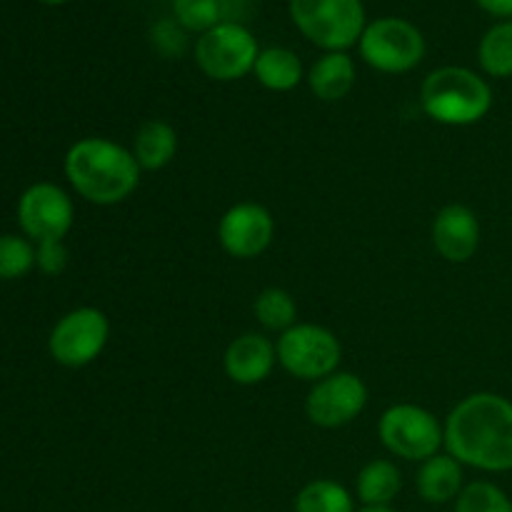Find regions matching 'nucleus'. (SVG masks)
<instances>
[{
  "label": "nucleus",
  "mask_w": 512,
  "mask_h": 512,
  "mask_svg": "<svg viewBox=\"0 0 512 512\" xmlns=\"http://www.w3.org/2000/svg\"><path fill=\"white\" fill-rule=\"evenodd\" d=\"M445 448L460 465L483 473L512 470V403L498 393L460 400L445 420Z\"/></svg>",
  "instance_id": "nucleus-1"
},
{
  "label": "nucleus",
  "mask_w": 512,
  "mask_h": 512,
  "mask_svg": "<svg viewBox=\"0 0 512 512\" xmlns=\"http://www.w3.org/2000/svg\"><path fill=\"white\" fill-rule=\"evenodd\" d=\"M70 188L93 205H118L138 190L140 165L128 148L110 138H80L63 160Z\"/></svg>",
  "instance_id": "nucleus-2"
},
{
  "label": "nucleus",
  "mask_w": 512,
  "mask_h": 512,
  "mask_svg": "<svg viewBox=\"0 0 512 512\" xmlns=\"http://www.w3.org/2000/svg\"><path fill=\"white\" fill-rule=\"evenodd\" d=\"M420 105L435 123L465 128V125L480 123L490 113L493 88L475 70L445 65L423 80Z\"/></svg>",
  "instance_id": "nucleus-3"
},
{
  "label": "nucleus",
  "mask_w": 512,
  "mask_h": 512,
  "mask_svg": "<svg viewBox=\"0 0 512 512\" xmlns=\"http://www.w3.org/2000/svg\"><path fill=\"white\" fill-rule=\"evenodd\" d=\"M288 10L295 28L325 53H348L368 25L363 0H290Z\"/></svg>",
  "instance_id": "nucleus-4"
},
{
  "label": "nucleus",
  "mask_w": 512,
  "mask_h": 512,
  "mask_svg": "<svg viewBox=\"0 0 512 512\" xmlns=\"http://www.w3.org/2000/svg\"><path fill=\"white\" fill-rule=\"evenodd\" d=\"M378 438L395 458L425 463L445 445V425L423 405L398 403L380 415Z\"/></svg>",
  "instance_id": "nucleus-5"
},
{
  "label": "nucleus",
  "mask_w": 512,
  "mask_h": 512,
  "mask_svg": "<svg viewBox=\"0 0 512 512\" xmlns=\"http://www.w3.org/2000/svg\"><path fill=\"white\" fill-rule=\"evenodd\" d=\"M275 350H278L280 368L308 383H318L338 373L343 360V345L338 335L315 323H295L293 328L280 333Z\"/></svg>",
  "instance_id": "nucleus-6"
},
{
  "label": "nucleus",
  "mask_w": 512,
  "mask_h": 512,
  "mask_svg": "<svg viewBox=\"0 0 512 512\" xmlns=\"http://www.w3.org/2000/svg\"><path fill=\"white\" fill-rule=\"evenodd\" d=\"M360 58L378 73L398 75L418 68L425 58V38L405 18H378L360 35Z\"/></svg>",
  "instance_id": "nucleus-7"
},
{
  "label": "nucleus",
  "mask_w": 512,
  "mask_h": 512,
  "mask_svg": "<svg viewBox=\"0 0 512 512\" xmlns=\"http://www.w3.org/2000/svg\"><path fill=\"white\" fill-rule=\"evenodd\" d=\"M258 55L255 35L235 20H223L195 43V63L203 75L218 83H233L253 73Z\"/></svg>",
  "instance_id": "nucleus-8"
},
{
  "label": "nucleus",
  "mask_w": 512,
  "mask_h": 512,
  "mask_svg": "<svg viewBox=\"0 0 512 512\" xmlns=\"http://www.w3.org/2000/svg\"><path fill=\"white\" fill-rule=\"evenodd\" d=\"M110 338V320L103 310L75 308L53 325L48 335V353L63 368H85L95 363Z\"/></svg>",
  "instance_id": "nucleus-9"
},
{
  "label": "nucleus",
  "mask_w": 512,
  "mask_h": 512,
  "mask_svg": "<svg viewBox=\"0 0 512 512\" xmlns=\"http://www.w3.org/2000/svg\"><path fill=\"white\" fill-rule=\"evenodd\" d=\"M20 233L28 240L48 243V240H63L75 223L73 198L55 183H33L20 193L18 208Z\"/></svg>",
  "instance_id": "nucleus-10"
},
{
  "label": "nucleus",
  "mask_w": 512,
  "mask_h": 512,
  "mask_svg": "<svg viewBox=\"0 0 512 512\" xmlns=\"http://www.w3.org/2000/svg\"><path fill=\"white\" fill-rule=\"evenodd\" d=\"M368 405V385L355 373H338L318 380L305 398V415L313 425L325 430L345 428Z\"/></svg>",
  "instance_id": "nucleus-11"
},
{
  "label": "nucleus",
  "mask_w": 512,
  "mask_h": 512,
  "mask_svg": "<svg viewBox=\"0 0 512 512\" xmlns=\"http://www.w3.org/2000/svg\"><path fill=\"white\" fill-rule=\"evenodd\" d=\"M275 220L260 203H235L218 223V243L230 258L253 260L270 248Z\"/></svg>",
  "instance_id": "nucleus-12"
},
{
  "label": "nucleus",
  "mask_w": 512,
  "mask_h": 512,
  "mask_svg": "<svg viewBox=\"0 0 512 512\" xmlns=\"http://www.w3.org/2000/svg\"><path fill=\"white\" fill-rule=\"evenodd\" d=\"M433 248L448 263H468L480 248V220L473 208L463 203H450L440 208L430 228Z\"/></svg>",
  "instance_id": "nucleus-13"
},
{
  "label": "nucleus",
  "mask_w": 512,
  "mask_h": 512,
  "mask_svg": "<svg viewBox=\"0 0 512 512\" xmlns=\"http://www.w3.org/2000/svg\"><path fill=\"white\" fill-rule=\"evenodd\" d=\"M278 350L270 338L260 333H243L225 348L223 370L235 385H258L270 378Z\"/></svg>",
  "instance_id": "nucleus-14"
},
{
  "label": "nucleus",
  "mask_w": 512,
  "mask_h": 512,
  "mask_svg": "<svg viewBox=\"0 0 512 512\" xmlns=\"http://www.w3.org/2000/svg\"><path fill=\"white\" fill-rule=\"evenodd\" d=\"M418 495L430 505H445L458 500L463 493V465L450 453H438L430 460L420 463L418 478H415Z\"/></svg>",
  "instance_id": "nucleus-15"
},
{
  "label": "nucleus",
  "mask_w": 512,
  "mask_h": 512,
  "mask_svg": "<svg viewBox=\"0 0 512 512\" xmlns=\"http://www.w3.org/2000/svg\"><path fill=\"white\" fill-rule=\"evenodd\" d=\"M358 70L348 53H325L308 70V88L323 103H338L355 88Z\"/></svg>",
  "instance_id": "nucleus-16"
},
{
  "label": "nucleus",
  "mask_w": 512,
  "mask_h": 512,
  "mask_svg": "<svg viewBox=\"0 0 512 512\" xmlns=\"http://www.w3.org/2000/svg\"><path fill=\"white\" fill-rule=\"evenodd\" d=\"M178 130L168 120H145L133 135V158L140 170H163L178 155Z\"/></svg>",
  "instance_id": "nucleus-17"
},
{
  "label": "nucleus",
  "mask_w": 512,
  "mask_h": 512,
  "mask_svg": "<svg viewBox=\"0 0 512 512\" xmlns=\"http://www.w3.org/2000/svg\"><path fill=\"white\" fill-rule=\"evenodd\" d=\"M403 488L400 468L388 458H375L360 468L355 478V493L363 508H390Z\"/></svg>",
  "instance_id": "nucleus-18"
},
{
  "label": "nucleus",
  "mask_w": 512,
  "mask_h": 512,
  "mask_svg": "<svg viewBox=\"0 0 512 512\" xmlns=\"http://www.w3.org/2000/svg\"><path fill=\"white\" fill-rule=\"evenodd\" d=\"M253 75L263 88L273 90V93H290L303 80V63H300L298 53H293L290 48L273 45V48L260 50Z\"/></svg>",
  "instance_id": "nucleus-19"
},
{
  "label": "nucleus",
  "mask_w": 512,
  "mask_h": 512,
  "mask_svg": "<svg viewBox=\"0 0 512 512\" xmlns=\"http://www.w3.org/2000/svg\"><path fill=\"white\" fill-rule=\"evenodd\" d=\"M295 512H355V498L345 485L320 478L300 490Z\"/></svg>",
  "instance_id": "nucleus-20"
},
{
  "label": "nucleus",
  "mask_w": 512,
  "mask_h": 512,
  "mask_svg": "<svg viewBox=\"0 0 512 512\" xmlns=\"http://www.w3.org/2000/svg\"><path fill=\"white\" fill-rule=\"evenodd\" d=\"M478 63L490 78H512V20L493 25L478 45Z\"/></svg>",
  "instance_id": "nucleus-21"
},
{
  "label": "nucleus",
  "mask_w": 512,
  "mask_h": 512,
  "mask_svg": "<svg viewBox=\"0 0 512 512\" xmlns=\"http://www.w3.org/2000/svg\"><path fill=\"white\" fill-rule=\"evenodd\" d=\"M253 313L258 323L270 333H285L298 323V305L295 298L283 288H265L255 298Z\"/></svg>",
  "instance_id": "nucleus-22"
},
{
  "label": "nucleus",
  "mask_w": 512,
  "mask_h": 512,
  "mask_svg": "<svg viewBox=\"0 0 512 512\" xmlns=\"http://www.w3.org/2000/svg\"><path fill=\"white\" fill-rule=\"evenodd\" d=\"M35 268V243L23 233H0V280L25 278Z\"/></svg>",
  "instance_id": "nucleus-23"
},
{
  "label": "nucleus",
  "mask_w": 512,
  "mask_h": 512,
  "mask_svg": "<svg viewBox=\"0 0 512 512\" xmlns=\"http://www.w3.org/2000/svg\"><path fill=\"white\" fill-rule=\"evenodd\" d=\"M455 512H512V500L495 483L475 480L458 495Z\"/></svg>",
  "instance_id": "nucleus-24"
},
{
  "label": "nucleus",
  "mask_w": 512,
  "mask_h": 512,
  "mask_svg": "<svg viewBox=\"0 0 512 512\" xmlns=\"http://www.w3.org/2000/svg\"><path fill=\"white\" fill-rule=\"evenodd\" d=\"M173 15L180 28L203 35L223 23V5L220 0H173Z\"/></svg>",
  "instance_id": "nucleus-25"
},
{
  "label": "nucleus",
  "mask_w": 512,
  "mask_h": 512,
  "mask_svg": "<svg viewBox=\"0 0 512 512\" xmlns=\"http://www.w3.org/2000/svg\"><path fill=\"white\" fill-rule=\"evenodd\" d=\"M70 253L65 248L63 240H48V243L35 245V268L43 275H63L65 268H68Z\"/></svg>",
  "instance_id": "nucleus-26"
},
{
  "label": "nucleus",
  "mask_w": 512,
  "mask_h": 512,
  "mask_svg": "<svg viewBox=\"0 0 512 512\" xmlns=\"http://www.w3.org/2000/svg\"><path fill=\"white\" fill-rule=\"evenodd\" d=\"M485 13L498 15V18H512V0H475Z\"/></svg>",
  "instance_id": "nucleus-27"
},
{
  "label": "nucleus",
  "mask_w": 512,
  "mask_h": 512,
  "mask_svg": "<svg viewBox=\"0 0 512 512\" xmlns=\"http://www.w3.org/2000/svg\"><path fill=\"white\" fill-rule=\"evenodd\" d=\"M355 512H398V510H393V508H360Z\"/></svg>",
  "instance_id": "nucleus-28"
},
{
  "label": "nucleus",
  "mask_w": 512,
  "mask_h": 512,
  "mask_svg": "<svg viewBox=\"0 0 512 512\" xmlns=\"http://www.w3.org/2000/svg\"><path fill=\"white\" fill-rule=\"evenodd\" d=\"M40 3H45V5H63V3H68V0H40Z\"/></svg>",
  "instance_id": "nucleus-29"
}]
</instances>
